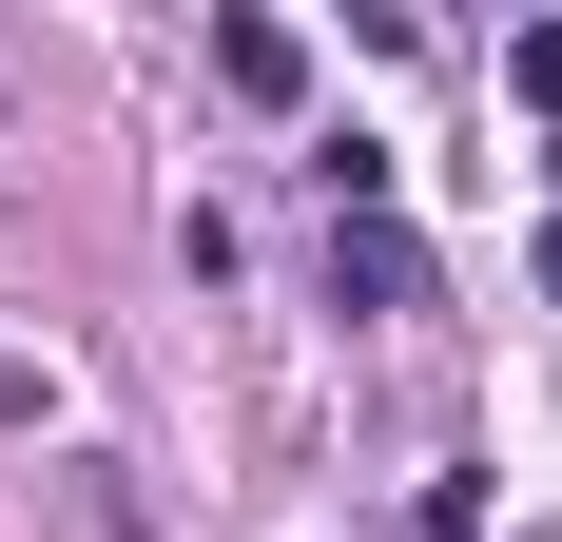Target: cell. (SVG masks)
<instances>
[{
	"instance_id": "obj_2",
	"label": "cell",
	"mask_w": 562,
	"mask_h": 542,
	"mask_svg": "<svg viewBox=\"0 0 562 542\" xmlns=\"http://www.w3.org/2000/svg\"><path fill=\"white\" fill-rule=\"evenodd\" d=\"M214 78L252 116H291V98H311V39H291V20H214Z\"/></svg>"
},
{
	"instance_id": "obj_4",
	"label": "cell",
	"mask_w": 562,
	"mask_h": 542,
	"mask_svg": "<svg viewBox=\"0 0 562 542\" xmlns=\"http://www.w3.org/2000/svg\"><path fill=\"white\" fill-rule=\"evenodd\" d=\"M543 291H562V214H543Z\"/></svg>"
},
{
	"instance_id": "obj_3",
	"label": "cell",
	"mask_w": 562,
	"mask_h": 542,
	"mask_svg": "<svg viewBox=\"0 0 562 542\" xmlns=\"http://www.w3.org/2000/svg\"><path fill=\"white\" fill-rule=\"evenodd\" d=\"M505 98H543V116H562V20H524V39H505Z\"/></svg>"
},
{
	"instance_id": "obj_1",
	"label": "cell",
	"mask_w": 562,
	"mask_h": 542,
	"mask_svg": "<svg viewBox=\"0 0 562 542\" xmlns=\"http://www.w3.org/2000/svg\"><path fill=\"white\" fill-rule=\"evenodd\" d=\"M330 291L349 310H427V252H407L389 214H330Z\"/></svg>"
}]
</instances>
